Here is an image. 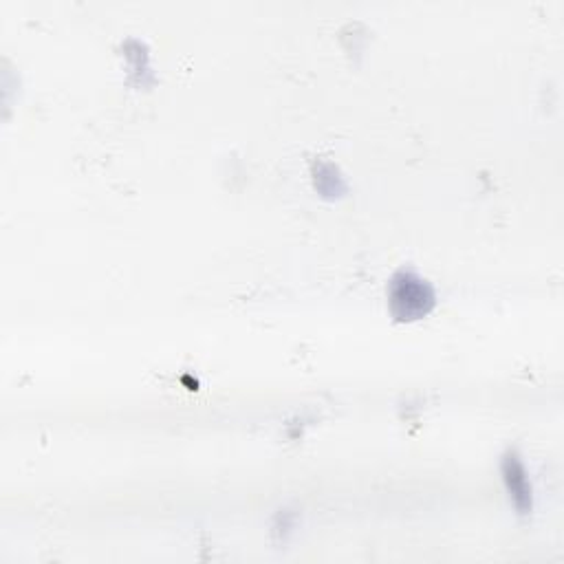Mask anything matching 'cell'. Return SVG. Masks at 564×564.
Returning <instances> with one entry per match:
<instances>
[{
    "label": "cell",
    "mask_w": 564,
    "mask_h": 564,
    "mask_svg": "<svg viewBox=\"0 0 564 564\" xmlns=\"http://www.w3.org/2000/svg\"><path fill=\"white\" fill-rule=\"evenodd\" d=\"M430 287L412 274H399L390 285V307L399 320H415L426 316L432 307Z\"/></svg>",
    "instance_id": "obj_1"
},
{
    "label": "cell",
    "mask_w": 564,
    "mask_h": 564,
    "mask_svg": "<svg viewBox=\"0 0 564 564\" xmlns=\"http://www.w3.org/2000/svg\"><path fill=\"white\" fill-rule=\"evenodd\" d=\"M503 470H505V481H507L509 492H512L514 496V503L520 509H529L531 507V487L527 483L525 468L520 465L516 457H507Z\"/></svg>",
    "instance_id": "obj_2"
}]
</instances>
